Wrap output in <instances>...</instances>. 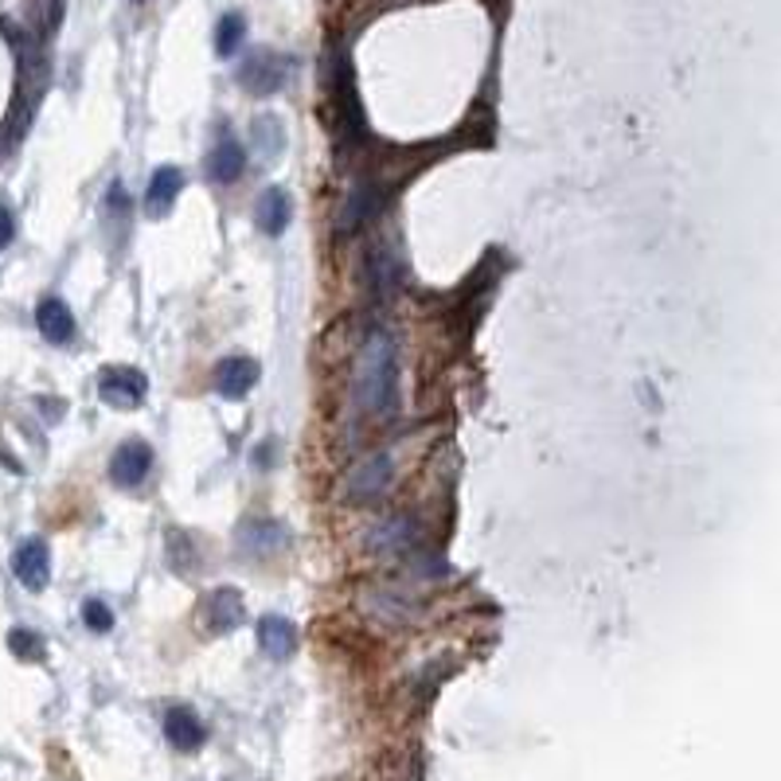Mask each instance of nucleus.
Returning <instances> with one entry per match:
<instances>
[{
	"label": "nucleus",
	"mask_w": 781,
	"mask_h": 781,
	"mask_svg": "<svg viewBox=\"0 0 781 781\" xmlns=\"http://www.w3.org/2000/svg\"><path fill=\"white\" fill-rule=\"evenodd\" d=\"M395 379H399V356L387 333H372L356 364V403L372 415L390 411L395 403Z\"/></svg>",
	"instance_id": "f257e3e1"
},
{
	"label": "nucleus",
	"mask_w": 781,
	"mask_h": 781,
	"mask_svg": "<svg viewBox=\"0 0 781 781\" xmlns=\"http://www.w3.org/2000/svg\"><path fill=\"white\" fill-rule=\"evenodd\" d=\"M149 390V379L137 367H106L98 375V395H102L110 407H137Z\"/></svg>",
	"instance_id": "f03ea898"
},
{
	"label": "nucleus",
	"mask_w": 781,
	"mask_h": 781,
	"mask_svg": "<svg viewBox=\"0 0 781 781\" xmlns=\"http://www.w3.org/2000/svg\"><path fill=\"white\" fill-rule=\"evenodd\" d=\"M387 485H390V457L372 454L348 473V481H344V496L356 504H367V501H375Z\"/></svg>",
	"instance_id": "7ed1b4c3"
},
{
	"label": "nucleus",
	"mask_w": 781,
	"mask_h": 781,
	"mask_svg": "<svg viewBox=\"0 0 781 781\" xmlns=\"http://www.w3.org/2000/svg\"><path fill=\"white\" fill-rule=\"evenodd\" d=\"M12 574L20 579V586L28 591H43L51 579V551L43 540H24L12 555Z\"/></svg>",
	"instance_id": "20e7f679"
},
{
	"label": "nucleus",
	"mask_w": 781,
	"mask_h": 781,
	"mask_svg": "<svg viewBox=\"0 0 781 781\" xmlns=\"http://www.w3.org/2000/svg\"><path fill=\"white\" fill-rule=\"evenodd\" d=\"M149 469H152V449L145 446L141 438L121 442L118 454L110 457V477H113V485H121V488H137L149 477Z\"/></svg>",
	"instance_id": "39448f33"
},
{
	"label": "nucleus",
	"mask_w": 781,
	"mask_h": 781,
	"mask_svg": "<svg viewBox=\"0 0 781 781\" xmlns=\"http://www.w3.org/2000/svg\"><path fill=\"white\" fill-rule=\"evenodd\" d=\"M216 390L224 395V399H243L250 387L258 383V364L250 356H227L216 364Z\"/></svg>",
	"instance_id": "423d86ee"
},
{
	"label": "nucleus",
	"mask_w": 781,
	"mask_h": 781,
	"mask_svg": "<svg viewBox=\"0 0 781 781\" xmlns=\"http://www.w3.org/2000/svg\"><path fill=\"white\" fill-rule=\"evenodd\" d=\"M418 535L415 520L407 516V512H395V516H383L379 524L367 532V547L379 551V555H390V551H403L411 547Z\"/></svg>",
	"instance_id": "0eeeda50"
},
{
	"label": "nucleus",
	"mask_w": 781,
	"mask_h": 781,
	"mask_svg": "<svg viewBox=\"0 0 781 781\" xmlns=\"http://www.w3.org/2000/svg\"><path fill=\"white\" fill-rule=\"evenodd\" d=\"M239 82L250 90V95H274V90L286 82V59L274 56V51H258V56L243 67Z\"/></svg>",
	"instance_id": "6e6552de"
},
{
	"label": "nucleus",
	"mask_w": 781,
	"mask_h": 781,
	"mask_svg": "<svg viewBox=\"0 0 781 781\" xmlns=\"http://www.w3.org/2000/svg\"><path fill=\"white\" fill-rule=\"evenodd\" d=\"M180 188H184V172H180V168L160 165L157 172H152V180H149V191H145V211H149L152 219L168 216V211H172V204H176V196H180Z\"/></svg>",
	"instance_id": "1a4fd4ad"
},
{
	"label": "nucleus",
	"mask_w": 781,
	"mask_h": 781,
	"mask_svg": "<svg viewBox=\"0 0 781 781\" xmlns=\"http://www.w3.org/2000/svg\"><path fill=\"white\" fill-rule=\"evenodd\" d=\"M243 168H247V149L231 134H224L216 141V149L208 152V176L216 184H235L243 176Z\"/></svg>",
	"instance_id": "9d476101"
},
{
	"label": "nucleus",
	"mask_w": 781,
	"mask_h": 781,
	"mask_svg": "<svg viewBox=\"0 0 781 781\" xmlns=\"http://www.w3.org/2000/svg\"><path fill=\"white\" fill-rule=\"evenodd\" d=\"M165 739L176 750H196L204 742V723L191 708H168L165 711Z\"/></svg>",
	"instance_id": "9b49d317"
},
{
	"label": "nucleus",
	"mask_w": 781,
	"mask_h": 781,
	"mask_svg": "<svg viewBox=\"0 0 781 781\" xmlns=\"http://www.w3.org/2000/svg\"><path fill=\"white\" fill-rule=\"evenodd\" d=\"M36 328L43 333V340L67 344L75 336V317L59 297H48V301H40V309H36Z\"/></svg>",
	"instance_id": "f8f14e48"
},
{
	"label": "nucleus",
	"mask_w": 781,
	"mask_h": 781,
	"mask_svg": "<svg viewBox=\"0 0 781 781\" xmlns=\"http://www.w3.org/2000/svg\"><path fill=\"white\" fill-rule=\"evenodd\" d=\"M258 645H263L266 656H274V661H286L289 653L297 649V630L294 622H286V617H263L258 622Z\"/></svg>",
	"instance_id": "ddd939ff"
},
{
	"label": "nucleus",
	"mask_w": 781,
	"mask_h": 781,
	"mask_svg": "<svg viewBox=\"0 0 781 781\" xmlns=\"http://www.w3.org/2000/svg\"><path fill=\"white\" fill-rule=\"evenodd\" d=\"M243 594L231 591V586H224V591H216L208 599V630L211 633H231L235 625L243 622Z\"/></svg>",
	"instance_id": "4468645a"
},
{
	"label": "nucleus",
	"mask_w": 781,
	"mask_h": 781,
	"mask_svg": "<svg viewBox=\"0 0 781 781\" xmlns=\"http://www.w3.org/2000/svg\"><path fill=\"white\" fill-rule=\"evenodd\" d=\"M289 216H294V204H289L286 191H281V188L263 191V200H258V208H255V219H258V227H263L266 235H281V231H286Z\"/></svg>",
	"instance_id": "2eb2a0df"
},
{
	"label": "nucleus",
	"mask_w": 781,
	"mask_h": 781,
	"mask_svg": "<svg viewBox=\"0 0 781 781\" xmlns=\"http://www.w3.org/2000/svg\"><path fill=\"white\" fill-rule=\"evenodd\" d=\"M243 36H247V20H243L239 12H227V17L216 24V51H219V56H235V48L243 43Z\"/></svg>",
	"instance_id": "dca6fc26"
},
{
	"label": "nucleus",
	"mask_w": 781,
	"mask_h": 781,
	"mask_svg": "<svg viewBox=\"0 0 781 781\" xmlns=\"http://www.w3.org/2000/svg\"><path fill=\"white\" fill-rule=\"evenodd\" d=\"M82 622H87L90 633H110L113 630V610L106 606L102 599H87V602H82Z\"/></svg>",
	"instance_id": "f3484780"
},
{
	"label": "nucleus",
	"mask_w": 781,
	"mask_h": 781,
	"mask_svg": "<svg viewBox=\"0 0 781 781\" xmlns=\"http://www.w3.org/2000/svg\"><path fill=\"white\" fill-rule=\"evenodd\" d=\"M9 649L17 656H24V661H36V656H43V641H40V633H32V630H12L9 633Z\"/></svg>",
	"instance_id": "a211bd4d"
},
{
	"label": "nucleus",
	"mask_w": 781,
	"mask_h": 781,
	"mask_svg": "<svg viewBox=\"0 0 781 781\" xmlns=\"http://www.w3.org/2000/svg\"><path fill=\"white\" fill-rule=\"evenodd\" d=\"M17 239V219H12V211L0 204V247H9V243Z\"/></svg>",
	"instance_id": "6ab92c4d"
}]
</instances>
